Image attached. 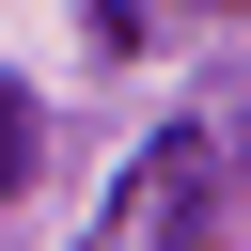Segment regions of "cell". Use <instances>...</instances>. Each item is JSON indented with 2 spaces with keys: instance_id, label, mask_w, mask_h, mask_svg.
Here are the masks:
<instances>
[{
  "instance_id": "obj_3",
  "label": "cell",
  "mask_w": 251,
  "mask_h": 251,
  "mask_svg": "<svg viewBox=\"0 0 251 251\" xmlns=\"http://www.w3.org/2000/svg\"><path fill=\"white\" fill-rule=\"evenodd\" d=\"M188 16H220V0H188Z\"/></svg>"
},
{
  "instance_id": "obj_1",
  "label": "cell",
  "mask_w": 251,
  "mask_h": 251,
  "mask_svg": "<svg viewBox=\"0 0 251 251\" xmlns=\"http://www.w3.org/2000/svg\"><path fill=\"white\" fill-rule=\"evenodd\" d=\"M204 220H220V126H157V141L126 157V188L94 204L78 251H188Z\"/></svg>"
},
{
  "instance_id": "obj_2",
  "label": "cell",
  "mask_w": 251,
  "mask_h": 251,
  "mask_svg": "<svg viewBox=\"0 0 251 251\" xmlns=\"http://www.w3.org/2000/svg\"><path fill=\"white\" fill-rule=\"evenodd\" d=\"M16 188H31V94L0 78V204H16Z\"/></svg>"
}]
</instances>
